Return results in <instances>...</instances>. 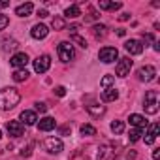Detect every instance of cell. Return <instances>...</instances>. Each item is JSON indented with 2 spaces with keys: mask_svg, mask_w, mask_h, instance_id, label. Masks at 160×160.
<instances>
[{
  "mask_svg": "<svg viewBox=\"0 0 160 160\" xmlns=\"http://www.w3.org/2000/svg\"><path fill=\"white\" fill-rule=\"evenodd\" d=\"M79 28H81L79 25H72V27H70V34H72V36H73V34H77V32H79Z\"/></svg>",
  "mask_w": 160,
  "mask_h": 160,
  "instance_id": "obj_39",
  "label": "cell"
},
{
  "mask_svg": "<svg viewBox=\"0 0 160 160\" xmlns=\"http://www.w3.org/2000/svg\"><path fill=\"white\" fill-rule=\"evenodd\" d=\"M130 19V13H121L119 15V21H128Z\"/></svg>",
  "mask_w": 160,
  "mask_h": 160,
  "instance_id": "obj_42",
  "label": "cell"
},
{
  "mask_svg": "<svg viewBox=\"0 0 160 160\" xmlns=\"http://www.w3.org/2000/svg\"><path fill=\"white\" fill-rule=\"evenodd\" d=\"M143 43H145V45H147V43H154V36H152L151 32L143 34Z\"/></svg>",
  "mask_w": 160,
  "mask_h": 160,
  "instance_id": "obj_35",
  "label": "cell"
},
{
  "mask_svg": "<svg viewBox=\"0 0 160 160\" xmlns=\"http://www.w3.org/2000/svg\"><path fill=\"white\" fill-rule=\"evenodd\" d=\"M19 122H21V124L30 126V124H36V122H38V117H36V113H34V111L27 109V111H23V113H21V121H19Z\"/></svg>",
  "mask_w": 160,
  "mask_h": 160,
  "instance_id": "obj_14",
  "label": "cell"
},
{
  "mask_svg": "<svg viewBox=\"0 0 160 160\" xmlns=\"http://www.w3.org/2000/svg\"><path fill=\"white\" fill-rule=\"evenodd\" d=\"M92 34H94L96 40H104L108 36V27L106 25H94L92 27Z\"/></svg>",
  "mask_w": 160,
  "mask_h": 160,
  "instance_id": "obj_20",
  "label": "cell"
},
{
  "mask_svg": "<svg viewBox=\"0 0 160 160\" xmlns=\"http://www.w3.org/2000/svg\"><path fill=\"white\" fill-rule=\"evenodd\" d=\"M58 132H60V136H68V134L72 132V128L66 124V126H60V128H58Z\"/></svg>",
  "mask_w": 160,
  "mask_h": 160,
  "instance_id": "obj_37",
  "label": "cell"
},
{
  "mask_svg": "<svg viewBox=\"0 0 160 160\" xmlns=\"http://www.w3.org/2000/svg\"><path fill=\"white\" fill-rule=\"evenodd\" d=\"M47 15H49V13H47V10H38V17H42V19H43V17H47Z\"/></svg>",
  "mask_w": 160,
  "mask_h": 160,
  "instance_id": "obj_41",
  "label": "cell"
},
{
  "mask_svg": "<svg viewBox=\"0 0 160 160\" xmlns=\"http://www.w3.org/2000/svg\"><path fill=\"white\" fill-rule=\"evenodd\" d=\"M138 77H139V81L149 83V81H152V79L156 77V68H154V66H151V64L141 66V68L138 70Z\"/></svg>",
  "mask_w": 160,
  "mask_h": 160,
  "instance_id": "obj_6",
  "label": "cell"
},
{
  "mask_svg": "<svg viewBox=\"0 0 160 160\" xmlns=\"http://www.w3.org/2000/svg\"><path fill=\"white\" fill-rule=\"evenodd\" d=\"M32 10H34L32 2H27V4H21V6L15 8V15H19V17H28V15L32 13Z\"/></svg>",
  "mask_w": 160,
  "mask_h": 160,
  "instance_id": "obj_16",
  "label": "cell"
},
{
  "mask_svg": "<svg viewBox=\"0 0 160 160\" xmlns=\"http://www.w3.org/2000/svg\"><path fill=\"white\" fill-rule=\"evenodd\" d=\"M2 45H4V51H15L19 47L17 40H13V38H4L2 40Z\"/></svg>",
  "mask_w": 160,
  "mask_h": 160,
  "instance_id": "obj_25",
  "label": "cell"
},
{
  "mask_svg": "<svg viewBox=\"0 0 160 160\" xmlns=\"http://www.w3.org/2000/svg\"><path fill=\"white\" fill-rule=\"evenodd\" d=\"M158 132H160V124H158V122L149 124V128H147V132H145V143H147V145H152L154 139H156V136H158Z\"/></svg>",
  "mask_w": 160,
  "mask_h": 160,
  "instance_id": "obj_10",
  "label": "cell"
},
{
  "mask_svg": "<svg viewBox=\"0 0 160 160\" xmlns=\"http://www.w3.org/2000/svg\"><path fill=\"white\" fill-rule=\"evenodd\" d=\"M30 154H32V143H28L27 147L21 149V156H30Z\"/></svg>",
  "mask_w": 160,
  "mask_h": 160,
  "instance_id": "obj_34",
  "label": "cell"
},
{
  "mask_svg": "<svg viewBox=\"0 0 160 160\" xmlns=\"http://www.w3.org/2000/svg\"><path fill=\"white\" fill-rule=\"evenodd\" d=\"M72 42L79 43V45H81L83 49H87V47H89V45H87V42H85V38H81V36H79V34H73V36H72Z\"/></svg>",
  "mask_w": 160,
  "mask_h": 160,
  "instance_id": "obj_32",
  "label": "cell"
},
{
  "mask_svg": "<svg viewBox=\"0 0 160 160\" xmlns=\"http://www.w3.org/2000/svg\"><path fill=\"white\" fill-rule=\"evenodd\" d=\"M8 25H10V19H8V15H2V13H0V30H4Z\"/></svg>",
  "mask_w": 160,
  "mask_h": 160,
  "instance_id": "obj_33",
  "label": "cell"
},
{
  "mask_svg": "<svg viewBox=\"0 0 160 160\" xmlns=\"http://www.w3.org/2000/svg\"><path fill=\"white\" fill-rule=\"evenodd\" d=\"M128 121H130V124L134 126V128H145L147 126V121H145V117L143 115H138V113H132L130 117H128Z\"/></svg>",
  "mask_w": 160,
  "mask_h": 160,
  "instance_id": "obj_15",
  "label": "cell"
},
{
  "mask_svg": "<svg viewBox=\"0 0 160 160\" xmlns=\"http://www.w3.org/2000/svg\"><path fill=\"white\" fill-rule=\"evenodd\" d=\"M0 138H2V130H0Z\"/></svg>",
  "mask_w": 160,
  "mask_h": 160,
  "instance_id": "obj_45",
  "label": "cell"
},
{
  "mask_svg": "<svg viewBox=\"0 0 160 160\" xmlns=\"http://www.w3.org/2000/svg\"><path fill=\"white\" fill-rule=\"evenodd\" d=\"M6 130L12 138H21L25 134V124H21L19 121H8L6 122Z\"/></svg>",
  "mask_w": 160,
  "mask_h": 160,
  "instance_id": "obj_9",
  "label": "cell"
},
{
  "mask_svg": "<svg viewBox=\"0 0 160 160\" xmlns=\"http://www.w3.org/2000/svg\"><path fill=\"white\" fill-rule=\"evenodd\" d=\"M122 130H124V122L122 121H113L111 122V132L113 134H122Z\"/></svg>",
  "mask_w": 160,
  "mask_h": 160,
  "instance_id": "obj_29",
  "label": "cell"
},
{
  "mask_svg": "<svg viewBox=\"0 0 160 160\" xmlns=\"http://www.w3.org/2000/svg\"><path fill=\"white\" fill-rule=\"evenodd\" d=\"M158 106H160V96H158V92H156V91H147V92H145V100H143L145 113H149V115L158 113Z\"/></svg>",
  "mask_w": 160,
  "mask_h": 160,
  "instance_id": "obj_2",
  "label": "cell"
},
{
  "mask_svg": "<svg viewBox=\"0 0 160 160\" xmlns=\"http://www.w3.org/2000/svg\"><path fill=\"white\" fill-rule=\"evenodd\" d=\"M12 77H13V81L21 83V81H27V79H28V72H27L25 68H21V70H15Z\"/></svg>",
  "mask_w": 160,
  "mask_h": 160,
  "instance_id": "obj_24",
  "label": "cell"
},
{
  "mask_svg": "<svg viewBox=\"0 0 160 160\" xmlns=\"http://www.w3.org/2000/svg\"><path fill=\"white\" fill-rule=\"evenodd\" d=\"M100 15L96 13V10L94 8H89V12H87V15H85V21H96Z\"/></svg>",
  "mask_w": 160,
  "mask_h": 160,
  "instance_id": "obj_31",
  "label": "cell"
},
{
  "mask_svg": "<svg viewBox=\"0 0 160 160\" xmlns=\"http://www.w3.org/2000/svg\"><path fill=\"white\" fill-rule=\"evenodd\" d=\"M79 130H81V136H94L96 134V128L92 124H83Z\"/></svg>",
  "mask_w": 160,
  "mask_h": 160,
  "instance_id": "obj_28",
  "label": "cell"
},
{
  "mask_svg": "<svg viewBox=\"0 0 160 160\" xmlns=\"http://www.w3.org/2000/svg\"><path fill=\"white\" fill-rule=\"evenodd\" d=\"M12 66L13 68H17V70H21V68H25L27 64H28V55L27 53H15L13 57H12Z\"/></svg>",
  "mask_w": 160,
  "mask_h": 160,
  "instance_id": "obj_12",
  "label": "cell"
},
{
  "mask_svg": "<svg viewBox=\"0 0 160 160\" xmlns=\"http://www.w3.org/2000/svg\"><path fill=\"white\" fill-rule=\"evenodd\" d=\"M43 149L49 152V154H58L62 149H64V143L60 138H47L43 141Z\"/></svg>",
  "mask_w": 160,
  "mask_h": 160,
  "instance_id": "obj_4",
  "label": "cell"
},
{
  "mask_svg": "<svg viewBox=\"0 0 160 160\" xmlns=\"http://www.w3.org/2000/svg\"><path fill=\"white\" fill-rule=\"evenodd\" d=\"M119 98V92H117V89H113V87H109V89H106L104 92H102V100L104 102H115Z\"/></svg>",
  "mask_w": 160,
  "mask_h": 160,
  "instance_id": "obj_19",
  "label": "cell"
},
{
  "mask_svg": "<svg viewBox=\"0 0 160 160\" xmlns=\"http://www.w3.org/2000/svg\"><path fill=\"white\" fill-rule=\"evenodd\" d=\"M51 68V57L49 55H42L34 60V72L36 73H45Z\"/></svg>",
  "mask_w": 160,
  "mask_h": 160,
  "instance_id": "obj_7",
  "label": "cell"
},
{
  "mask_svg": "<svg viewBox=\"0 0 160 160\" xmlns=\"http://www.w3.org/2000/svg\"><path fill=\"white\" fill-rule=\"evenodd\" d=\"M111 158H113V151H109L108 145L98 147V156H96V160H111Z\"/></svg>",
  "mask_w": 160,
  "mask_h": 160,
  "instance_id": "obj_21",
  "label": "cell"
},
{
  "mask_svg": "<svg viewBox=\"0 0 160 160\" xmlns=\"http://www.w3.org/2000/svg\"><path fill=\"white\" fill-rule=\"evenodd\" d=\"M10 6V0H0V10H4Z\"/></svg>",
  "mask_w": 160,
  "mask_h": 160,
  "instance_id": "obj_40",
  "label": "cell"
},
{
  "mask_svg": "<svg viewBox=\"0 0 160 160\" xmlns=\"http://www.w3.org/2000/svg\"><path fill=\"white\" fill-rule=\"evenodd\" d=\"M98 57H100L102 62L111 64V62H115L119 58V51H117V47H102L100 53H98Z\"/></svg>",
  "mask_w": 160,
  "mask_h": 160,
  "instance_id": "obj_5",
  "label": "cell"
},
{
  "mask_svg": "<svg viewBox=\"0 0 160 160\" xmlns=\"http://www.w3.org/2000/svg\"><path fill=\"white\" fill-rule=\"evenodd\" d=\"M51 25H53L55 30H64V28H66V21H64L62 17H53Z\"/></svg>",
  "mask_w": 160,
  "mask_h": 160,
  "instance_id": "obj_26",
  "label": "cell"
},
{
  "mask_svg": "<svg viewBox=\"0 0 160 160\" xmlns=\"http://www.w3.org/2000/svg\"><path fill=\"white\" fill-rule=\"evenodd\" d=\"M124 49L130 53V55H141L143 53V43L139 40H128L124 43Z\"/></svg>",
  "mask_w": 160,
  "mask_h": 160,
  "instance_id": "obj_11",
  "label": "cell"
},
{
  "mask_svg": "<svg viewBox=\"0 0 160 160\" xmlns=\"http://www.w3.org/2000/svg\"><path fill=\"white\" fill-rule=\"evenodd\" d=\"M113 81H115V77H113V75H104V77H102V81H100V85L106 87V89H109V87L113 85Z\"/></svg>",
  "mask_w": 160,
  "mask_h": 160,
  "instance_id": "obj_30",
  "label": "cell"
},
{
  "mask_svg": "<svg viewBox=\"0 0 160 160\" xmlns=\"http://www.w3.org/2000/svg\"><path fill=\"white\" fill-rule=\"evenodd\" d=\"M87 111L92 115V117H102L106 113V108L104 106H98V104H92V106H87Z\"/></svg>",
  "mask_w": 160,
  "mask_h": 160,
  "instance_id": "obj_22",
  "label": "cell"
},
{
  "mask_svg": "<svg viewBox=\"0 0 160 160\" xmlns=\"http://www.w3.org/2000/svg\"><path fill=\"white\" fill-rule=\"evenodd\" d=\"M57 53H58V58H60L62 62H70V60L75 58V49H73L72 42H62V43H58Z\"/></svg>",
  "mask_w": 160,
  "mask_h": 160,
  "instance_id": "obj_3",
  "label": "cell"
},
{
  "mask_svg": "<svg viewBox=\"0 0 160 160\" xmlns=\"http://www.w3.org/2000/svg\"><path fill=\"white\" fill-rule=\"evenodd\" d=\"M19 100H21V94L13 87H6V89L0 91V109H2V111L13 109L19 104Z\"/></svg>",
  "mask_w": 160,
  "mask_h": 160,
  "instance_id": "obj_1",
  "label": "cell"
},
{
  "mask_svg": "<svg viewBox=\"0 0 160 160\" xmlns=\"http://www.w3.org/2000/svg\"><path fill=\"white\" fill-rule=\"evenodd\" d=\"M117 34H119V36H124V34H126V30H124V28H119V30H117Z\"/></svg>",
  "mask_w": 160,
  "mask_h": 160,
  "instance_id": "obj_44",
  "label": "cell"
},
{
  "mask_svg": "<svg viewBox=\"0 0 160 160\" xmlns=\"http://www.w3.org/2000/svg\"><path fill=\"white\" fill-rule=\"evenodd\" d=\"M55 94H57V96H64V94H66V89H64L62 85H58V87L55 89Z\"/></svg>",
  "mask_w": 160,
  "mask_h": 160,
  "instance_id": "obj_38",
  "label": "cell"
},
{
  "mask_svg": "<svg viewBox=\"0 0 160 160\" xmlns=\"http://www.w3.org/2000/svg\"><path fill=\"white\" fill-rule=\"evenodd\" d=\"M64 15H66V17H70V19H75V17L81 15V10H79V6H77V4H73V6H70V8H66V10H64Z\"/></svg>",
  "mask_w": 160,
  "mask_h": 160,
  "instance_id": "obj_23",
  "label": "cell"
},
{
  "mask_svg": "<svg viewBox=\"0 0 160 160\" xmlns=\"http://www.w3.org/2000/svg\"><path fill=\"white\" fill-rule=\"evenodd\" d=\"M36 109H38L40 113H45V111H47V106H45L43 102H36Z\"/></svg>",
  "mask_w": 160,
  "mask_h": 160,
  "instance_id": "obj_36",
  "label": "cell"
},
{
  "mask_svg": "<svg viewBox=\"0 0 160 160\" xmlns=\"http://www.w3.org/2000/svg\"><path fill=\"white\" fill-rule=\"evenodd\" d=\"M152 158H154V160H160V149H154V151H152Z\"/></svg>",
  "mask_w": 160,
  "mask_h": 160,
  "instance_id": "obj_43",
  "label": "cell"
},
{
  "mask_svg": "<svg viewBox=\"0 0 160 160\" xmlns=\"http://www.w3.org/2000/svg\"><path fill=\"white\" fill-rule=\"evenodd\" d=\"M141 136H143V130H141V128H132V130H130V134H128L130 141H139V139H141Z\"/></svg>",
  "mask_w": 160,
  "mask_h": 160,
  "instance_id": "obj_27",
  "label": "cell"
},
{
  "mask_svg": "<svg viewBox=\"0 0 160 160\" xmlns=\"http://www.w3.org/2000/svg\"><path fill=\"white\" fill-rule=\"evenodd\" d=\"M30 34H32V38H34V40H43V38H47V34H49V28H47L45 25L38 23V25H34V27H32Z\"/></svg>",
  "mask_w": 160,
  "mask_h": 160,
  "instance_id": "obj_13",
  "label": "cell"
},
{
  "mask_svg": "<svg viewBox=\"0 0 160 160\" xmlns=\"http://www.w3.org/2000/svg\"><path fill=\"white\" fill-rule=\"evenodd\" d=\"M98 8H100V10L115 12V10H121V8H122V4H121V2H108V0H100V2H98Z\"/></svg>",
  "mask_w": 160,
  "mask_h": 160,
  "instance_id": "obj_18",
  "label": "cell"
},
{
  "mask_svg": "<svg viewBox=\"0 0 160 160\" xmlns=\"http://www.w3.org/2000/svg\"><path fill=\"white\" fill-rule=\"evenodd\" d=\"M38 128H40L42 132H49V130H53V128H55V119H53V117H43V119H40Z\"/></svg>",
  "mask_w": 160,
  "mask_h": 160,
  "instance_id": "obj_17",
  "label": "cell"
},
{
  "mask_svg": "<svg viewBox=\"0 0 160 160\" xmlns=\"http://www.w3.org/2000/svg\"><path fill=\"white\" fill-rule=\"evenodd\" d=\"M130 70H132V60H130V57L119 58V64H117V68H115V73H117L119 77H126V75L130 73Z\"/></svg>",
  "mask_w": 160,
  "mask_h": 160,
  "instance_id": "obj_8",
  "label": "cell"
}]
</instances>
